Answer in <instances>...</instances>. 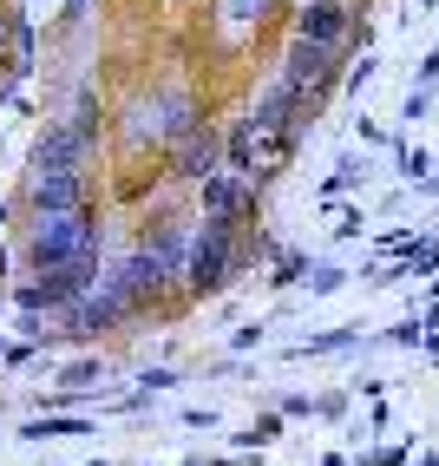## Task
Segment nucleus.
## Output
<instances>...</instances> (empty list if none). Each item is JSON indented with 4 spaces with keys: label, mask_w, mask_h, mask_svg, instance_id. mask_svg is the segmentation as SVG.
I'll use <instances>...</instances> for the list:
<instances>
[{
    "label": "nucleus",
    "mask_w": 439,
    "mask_h": 466,
    "mask_svg": "<svg viewBox=\"0 0 439 466\" xmlns=\"http://www.w3.org/2000/svg\"><path fill=\"white\" fill-rule=\"evenodd\" d=\"M92 466H112V460H92Z\"/></svg>",
    "instance_id": "5701e85b"
},
{
    "label": "nucleus",
    "mask_w": 439,
    "mask_h": 466,
    "mask_svg": "<svg viewBox=\"0 0 439 466\" xmlns=\"http://www.w3.org/2000/svg\"><path fill=\"white\" fill-rule=\"evenodd\" d=\"M79 433H99V427H92L85 414H34L20 427V441L26 447H46V441H79Z\"/></svg>",
    "instance_id": "9b49d317"
},
{
    "label": "nucleus",
    "mask_w": 439,
    "mask_h": 466,
    "mask_svg": "<svg viewBox=\"0 0 439 466\" xmlns=\"http://www.w3.org/2000/svg\"><path fill=\"white\" fill-rule=\"evenodd\" d=\"M236 447H269V441H282V414H256L243 433H230Z\"/></svg>",
    "instance_id": "2eb2a0df"
},
{
    "label": "nucleus",
    "mask_w": 439,
    "mask_h": 466,
    "mask_svg": "<svg viewBox=\"0 0 439 466\" xmlns=\"http://www.w3.org/2000/svg\"><path fill=\"white\" fill-rule=\"evenodd\" d=\"M216 171H224V132H216L210 118H204V126L184 138V145H171V177L204 184V177H216Z\"/></svg>",
    "instance_id": "0eeeda50"
},
{
    "label": "nucleus",
    "mask_w": 439,
    "mask_h": 466,
    "mask_svg": "<svg viewBox=\"0 0 439 466\" xmlns=\"http://www.w3.org/2000/svg\"><path fill=\"white\" fill-rule=\"evenodd\" d=\"M125 145L145 151V145H165V118H158V92H138L132 112H125Z\"/></svg>",
    "instance_id": "9d476101"
},
{
    "label": "nucleus",
    "mask_w": 439,
    "mask_h": 466,
    "mask_svg": "<svg viewBox=\"0 0 439 466\" xmlns=\"http://www.w3.org/2000/svg\"><path fill=\"white\" fill-rule=\"evenodd\" d=\"M302 269H308L302 257H282V263H275V276H269V283H282V289H289V283H302Z\"/></svg>",
    "instance_id": "6ab92c4d"
},
{
    "label": "nucleus",
    "mask_w": 439,
    "mask_h": 466,
    "mask_svg": "<svg viewBox=\"0 0 439 466\" xmlns=\"http://www.w3.org/2000/svg\"><path fill=\"white\" fill-rule=\"evenodd\" d=\"M85 14V0H66V20H79Z\"/></svg>",
    "instance_id": "412c9836"
},
{
    "label": "nucleus",
    "mask_w": 439,
    "mask_h": 466,
    "mask_svg": "<svg viewBox=\"0 0 439 466\" xmlns=\"http://www.w3.org/2000/svg\"><path fill=\"white\" fill-rule=\"evenodd\" d=\"M99 381H105V355H79L59 368V394H92Z\"/></svg>",
    "instance_id": "4468645a"
},
{
    "label": "nucleus",
    "mask_w": 439,
    "mask_h": 466,
    "mask_svg": "<svg viewBox=\"0 0 439 466\" xmlns=\"http://www.w3.org/2000/svg\"><path fill=\"white\" fill-rule=\"evenodd\" d=\"M420 466H439V460H420Z\"/></svg>",
    "instance_id": "b1692460"
},
{
    "label": "nucleus",
    "mask_w": 439,
    "mask_h": 466,
    "mask_svg": "<svg viewBox=\"0 0 439 466\" xmlns=\"http://www.w3.org/2000/svg\"><path fill=\"white\" fill-rule=\"evenodd\" d=\"M341 283H348V269H334V263H328V269H315V276H308V289H315V296H334Z\"/></svg>",
    "instance_id": "f3484780"
},
{
    "label": "nucleus",
    "mask_w": 439,
    "mask_h": 466,
    "mask_svg": "<svg viewBox=\"0 0 439 466\" xmlns=\"http://www.w3.org/2000/svg\"><path fill=\"white\" fill-rule=\"evenodd\" d=\"M197 217H224V224H256V184L236 171H216L197 184Z\"/></svg>",
    "instance_id": "423d86ee"
},
{
    "label": "nucleus",
    "mask_w": 439,
    "mask_h": 466,
    "mask_svg": "<svg viewBox=\"0 0 439 466\" xmlns=\"http://www.w3.org/2000/svg\"><path fill=\"white\" fill-rule=\"evenodd\" d=\"M282 7H289V0H216V14H224L230 26H256V34H263Z\"/></svg>",
    "instance_id": "ddd939ff"
},
{
    "label": "nucleus",
    "mask_w": 439,
    "mask_h": 466,
    "mask_svg": "<svg viewBox=\"0 0 439 466\" xmlns=\"http://www.w3.org/2000/svg\"><path fill=\"white\" fill-rule=\"evenodd\" d=\"M85 204H99L85 171H26V210L34 217H73Z\"/></svg>",
    "instance_id": "39448f33"
},
{
    "label": "nucleus",
    "mask_w": 439,
    "mask_h": 466,
    "mask_svg": "<svg viewBox=\"0 0 439 466\" xmlns=\"http://www.w3.org/2000/svg\"><path fill=\"white\" fill-rule=\"evenodd\" d=\"M354 335H361V329H334V335H308V341H302V349H295V355H334V349H348V341H354Z\"/></svg>",
    "instance_id": "dca6fc26"
},
{
    "label": "nucleus",
    "mask_w": 439,
    "mask_h": 466,
    "mask_svg": "<svg viewBox=\"0 0 439 466\" xmlns=\"http://www.w3.org/2000/svg\"><path fill=\"white\" fill-rule=\"evenodd\" d=\"M256 224H224V217H197L191 230V250H184V302H204V296H224L236 276H243V243Z\"/></svg>",
    "instance_id": "f257e3e1"
},
{
    "label": "nucleus",
    "mask_w": 439,
    "mask_h": 466,
    "mask_svg": "<svg viewBox=\"0 0 439 466\" xmlns=\"http://www.w3.org/2000/svg\"><path fill=\"white\" fill-rule=\"evenodd\" d=\"M158 118H165V151H171L204 126V99L191 86H158Z\"/></svg>",
    "instance_id": "1a4fd4ad"
},
{
    "label": "nucleus",
    "mask_w": 439,
    "mask_h": 466,
    "mask_svg": "<svg viewBox=\"0 0 439 466\" xmlns=\"http://www.w3.org/2000/svg\"><path fill=\"white\" fill-rule=\"evenodd\" d=\"M34 349H40V341H14V349H0V361H7V368H26V361H34Z\"/></svg>",
    "instance_id": "aec40b11"
},
{
    "label": "nucleus",
    "mask_w": 439,
    "mask_h": 466,
    "mask_svg": "<svg viewBox=\"0 0 439 466\" xmlns=\"http://www.w3.org/2000/svg\"><path fill=\"white\" fill-rule=\"evenodd\" d=\"M85 165H92V151L73 138L66 118H53V126L34 138V171H85Z\"/></svg>",
    "instance_id": "6e6552de"
},
{
    "label": "nucleus",
    "mask_w": 439,
    "mask_h": 466,
    "mask_svg": "<svg viewBox=\"0 0 439 466\" xmlns=\"http://www.w3.org/2000/svg\"><path fill=\"white\" fill-rule=\"evenodd\" d=\"M282 79H289L308 106H322L328 92L341 86V53H328V46H308V40H289V53H282Z\"/></svg>",
    "instance_id": "20e7f679"
},
{
    "label": "nucleus",
    "mask_w": 439,
    "mask_h": 466,
    "mask_svg": "<svg viewBox=\"0 0 439 466\" xmlns=\"http://www.w3.org/2000/svg\"><path fill=\"white\" fill-rule=\"evenodd\" d=\"M66 126H73V138L85 145V151H99V138H105V99H99V92H79V99H73V112H66Z\"/></svg>",
    "instance_id": "f8f14e48"
},
{
    "label": "nucleus",
    "mask_w": 439,
    "mask_h": 466,
    "mask_svg": "<svg viewBox=\"0 0 439 466\" xmlns=\"http://www.w3.org/2000/svg\"><path fill=\"white\" fill-rule=\"evenodd\" d=\"M361 34V20L348 0H302L295 20H289V40H308V46H328V53H348V40ZM367 40V34H361Z\"/></svg>",
    "instance_id": "7ed1b4c3"
},
{
    "label": "nucleus",
    "mask_w": 439,
    "mask_h": 466,
    "mask_svg": "<svg viewBox=\"0 0 439 466\" xmlns=\"http://www.w3.org/2000/svg\"><path fill=\"white\" fill-rule=\"evenodd\" d=\"M99 243H105V224H99V204H85L73 217H34L26 224V243L20 257L34 276L46 269H66V263H99Z\"/></svg>",
    "instance_id": "f03ea898"
},
{
    "label": "nucleus",
    "mask_w": 439,
    "mask_h": 466,
    "mask_svg": "<svg viewBox=\"0 0 439 466\" xmlns=\"http://www.w3.org/2000/svg\"><path fill=\"white\" fill-rule=\"evenodd\" d=\"M348 184H361V158H341L334 177H328V191H348Z\"/></svg>",
    "instance_id": "a211bd4d"
},
{
    "label": "nucleus",
    "mask_w": 439,
    "mask_h": 466,
    "mask_svg": "<svg viewBox=\"0 0 439 466\" xmlns=\"http://www.w3.org/2000/svg\"><path fill=\"white\" fill-rule=\"evenodd\" d=\"M7 217H14V204H0V224H7Z\"/></svg>",
    "instance_id": "4be33fe9"
}]
</instances>
